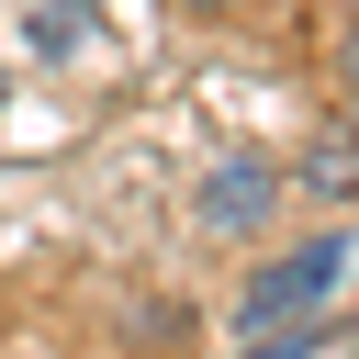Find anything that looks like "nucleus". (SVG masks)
I'll return each instance as SVG.
<instances>
[{
	"mask_svg": "<svg viewBox=\"0 0 359 359\" xmlns=\"http://www.w3.org/2000/svg\"><path fill=\"white\" fill-rule=\"evenodd\" d=\"M180 11H191V22H236L247 0H180Z\"/></svg>",
	"mask_w": 359,
	"mask_h": 359,
	"instance_id": "obj_7",
	"label": "nucleus"
},
{
	"mask_svg": "<svg viewBox=\"0 0 359 359\" xmlns=\"http://www.w3.org/2000/svg\"><path fill=\"white\" fill-rule=\"evenodd\" d=\"M0 359H56V348H0Z\"/></svg>",
	"mask_w": 359,
	"mask_h": 359,
	"instance_id": "obj_8",
	"label": "nucleus"
},
{
	"mask_svg": "<svg viewBox=\"0 0 359 359\" xmlns=\"http://www.w3.org/2000/svg\"><path fill=\"white\" fill-rule=\"evenodd\" d=\"M325 348H337V325H325V314H303V325H258L236 359H325Z\"/></svg>",
	"mask_w": 359,
	"mask_h": 359,
	"instance_id": "obj_4",
	"label": "nucleus"
},
{
	"mask_svg": "<svg viewBox=\"0 0 359 359\" xmlns=\"http://www.w3.org/2000/svg\"><path fill=\"white\" fill-rule=\"evenodd\" d=\"M337 280H348V224H314V236H292V247H269V258L247 269L236 325H247V337H258V325H303V314L337 303Z\"/></svg>",
	"mask_w": 359,
	"mask_h": 359,
	"instance_id": "obj_1",
	"label": "nucleus"
},
{
	"mask_svg": "<svg viewBox=\"0 0 359 359\" xmlns=\"http://www.w3.org/2000/svg\"><path fill=\"white\" fill-rule=\"evenodd\" d=\"M337 101H348L337 123H359V45H348V67H337Z\"/></svg>",
	"mask_w": 359,
	"mask_h": 359,
	"instance_id": "obj_6",
	"label": "nucleus"
},
{
	"mask_svg": "<svg viewBox=\"0 0 359 359\" xmlns=\"http://www.w3.org/2000/svg\"><path fill=\"white\" fill-rule=\"evenodd\" d=\"M292 213V157H269V146H236V157H213L202 168V191H191V224L202 236H269Z\"/></svg>",
	"mask_w": 359,
	"mask_h": 359,
	"instance_id": "obj_2",
	"label": "nucleus"
},
{
	"mask_svg": "<svg viewBox=\"0 0 359 359\" xmlns=\"http://www.w3.org/2000/svg\"><path fill=\"white\" fill-rule=\"evenodd\" d=\"M34 45H45V56H79V45H90V11H79V0H34Z\"/></svg>",
	"mask_w": 359,
	"mask_h": 359,
	"instance_id": "obj_5",
	"label": "nucleus"
},
{
	"mask_svg": "<svg viewBox=\"0 0 359 359\" xmlns=\"http://www.w3.org/2000/svg\"><path fill=\"white\" fill-rule=\"evenodd\" d=\"M0 112H11V79H0Z\"/></svg>",
	"mask_w": 359,
	"mask_h": 359,
	"instance_id": "obj_9",
	"label": "nucleus"
},
{
	"mask_svg": "<svg viewBox=\"0 0 359 359\" xmlns=\"http://www.w3.org/2000/svg\"><path fill=\"white\" fill-rule=\"evenodd\" d=\"M292 202H314V213H348V202H359V123H325V135L292 157Z\"/></svg>",
	"mask_w": 359,
	"mask_h": 359,
	"instance_id": "obj_3",
	"label": "nucleus"
}]
</instances>
